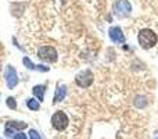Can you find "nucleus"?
I'll list each match as a JSON object with an SVG mask.
<instances>
[{"label": "nucleus", "instance_id": "obj_1", "mask_svg": "<svg viewBox=\"0 0 158 139\" xmlns=\"http://www.w3.org/2000/svg\"><path fill=\"white\" fill-rule=\"evenodd\" d=\"M137 42H139V46L144 50H150L158 43V36L150 28H143L139 31V35H137Z\"/></svg>", "mask_w": 158, "mask_h": 139}, {"label": "nucleus", "instance_id": "obj_2", "mask_svg": "<svg viewBox=\"0 0 158 139\" xmlns=\"http://www.w3.org/2000/svg\"><path fill=\"white\" fill-rule=\"evenodd\" d=\"M112 13L119 20L128 18L132 13V4L129 3V0H115L112 6Z\"/></svg>", "mask_w": 158, "mask_h": 139}, {"label": "nucleus", "instance_id": "obj_3", "mask_svg": "<svg viewBox=\"0 0 158 139\" xmlns=\"http://www.w3.org/2000/svg\"><path fill=\"white\" fill-rule=\"evenodd\" d=\"M38 59L43 63L53 64L58 60V53L56 50V47L53 46H42L38 50Z\"/></svg>", "mask_w": 158, "mask_h": 139}, {"label": "nucleus", "instance_id": "obj_4", "mask_svg": "<svg viewBox=\"0 0 158 139\" xmlns=\"http://www.w3.org/2000/svg\"><path fill=\"white\" fill-rule=\"evenodd\" d=\"M50 123H52V127L56 129V131H60L61 132V131H64V129L68 127L69 118H68V115L63 111V110H58V111H56L54 114L52 115Z\"/></svg>", "mask_w": 158, "mask_h": 139}, {"label": "nucleus", "instance_id": "obj_5", "mask_svg": "<svg viewBox=\"0 0 158 139\" xmlns=\"http://www.w3.org/2000/svg\"><path fill=\"white\" fill-rule=\"evenodd\" d=\"M93 81H94V74L87 68L82 70L81 72H78L77 76H75V84H77L79 88H89L90 85L93 84Z\"/></svg>", "mask_w": 158, "mask_h": 139}, {"label": "nucleus", "instance_id": "obj_6", "mask_svg": "<svg viewBox=\"0 0 158 139\" xmlns=\"http://www.w3.org/2000/svg\"><path fill=\"white\" fill-rule=\"evenodd\" d=\"M4 79H6V84H7V88H8V89H14V88L18 85V82H19V78H18V74H17V70L14 68L13 66H10V64L6 67Z\"/></svg>", "mask_w": 158, "mask_h": 139}, {"label": "nucleus", "instance_id": "obj_7", "mask_svg": "<svg viewBox=\"0 0 158 139\" xmlns=\"http://www.w3.org/2000/svg\"><path fill=\"white\" fill-rule=\"evenodd\" d=\"M108 36H110V39H111V42H114V43H117V45H122V43H125V41H126L122 28L118 27V25L110 27Z\"/></svg>", "mask_w": 158, "mask_h": 139}, {"label": "nucleus", "instance_id": "obj_8", "mask_svg": "<svg viewBox=\"0 0 158 139\" xmlns=\"http://www.w3.org/2000/svg\"><path fill=\"white\" fill-rule=\"evenodd\" d=\"M67 96V86L65 85H58L57 89L54 92V98H53V104H57L63 102Z\"/></svg>", "mask_w": 158, "mask_h": 139}, {"label": "nucleus", "instance_id": "obj_9", "mask_svg": "<svg viewBox=\"0 0 158 139\" xmlns=\"http://www.w3.org/2000/svg\"><path fill=\"white\" fill-rule=\"evenodd\" d=\"M46 85H35L32 88V93L39 102H43L44 100V95H46Z\"/></svg>", "mask_w": 158, "mask_h": 139}, {"label": "nucleus", "instance_id": "obj_10", "mask_svg": "<svg viewBox=\"0 0 158 139\" xmlns=\"http://www.w3.org/2000/svg\"><path fill=\"white\" fill-rule=\"evenodd\" d=\"M6 127H10V128L15 129L17 132H19V131H24L25 128H28V124L24 123V121H14V120H11V121H7V123H6Z\"/></svg>", "mask_w": 158, "mask_h": 139}, {"label": "nucleus", "instance_id": "obj_11", "mask_svg": "<svg viewBox=\"0 0 158 139\" xmlns=\"http://www.w3.org/2000/svg\"><path fill=\"white\" fill-rule=\"evenodd\" d=\"M25 104H27V107L29 110H32V111H38V110L40 109V102L36 98H28L27 100H25Z\"/></svg>", "mask_w": 158, "mask_h": 139}, {"label": "nucleus", "instance_id": "obj_12", "mask_svg": "<svg viewBox=\"0 0 158 139\" xmlns=\"http://www.w3.org/2000/svg\"><path fill=\"white\" fill-rule=\"evenodd\" d=\"M22 64L25 66V68L27 70H31V71H33V70H36V64L33 63L32 60H31L28 56H25L24 59H22Z\"/></svg>", "mask_w": 158, "mask_h": 139}, {"label": "nucleus", "instance_id": "obj_13", "mask_svg": "<svg viewBox=\"0 0 158 139\" xmlns=\"http://www.w3.org/2000/svg\"><path fill=\"white\" fill-rule=\"evenodd\" d=\"M135 104H136V107H139V109H144V107L147 106V100H146L144 96H136V98H135Z\"/></svg>", "mask_w": 158, "mask_h": 139}, {"label": "nucleus", "instance_id": "obj_14", "mask_svg": "<svg viewBox=\"0 0 158 139\" xmlns=\"http://www.w3.org/2000/svg\"><path fill=\"white\" fill-rule=\"evenodd\" d=\"M6 104H7L8 109H11V110H17V100L13 98V96H10V98L6 99Z\"/></svg>", "mask_w": 158, "mask_h": 139}, {"label": "nucleus", "instance_id": "obj_15", "mask_svg": "<svg viewBox=\"0 0 158 139\" xmlns=\"http://www.w3.org/2000/svg\"><path fill=\"white\" fill-rule=\"evenodd\" d=\"M28 138H29V139H43V138H42V135L39 134L35 128H31L29 129V132H28Z\"/></svg>", "mask_w": 158, "mask_h": 139}, {"label": "nucleus", "instance_id": "obj_16", "mask_svg": "<svg viewBox=\"0 0 158 139\" xmlns=\"http://www.w3.org/2000/svg\"><path fill=\"white\" fill-rule=\"evenodd\" d=\"M15 134H17L15 129L10 128V127H6V129H4V135H6V138H14V135H15Z\"/></svg>", "mask_w": 158, "mask_h": 139}, {"label": "nucleus", "instance_id": "obj_17", "mask_svg": "<svg viewBox=\"0 0 158 139\" xmlns=\"http://www.w3.org/2000/svg\"><path fill=\"white\" fill-rule=\"evenodd\" d=\"M36 71H40V72H47V71H50V67L44 66V64H36Z\"/></svg>", "mask_w": 158, "mask_h": 139}, {"label": "nucleus", "instance_id": "obj_18", "mask_svg": "<svg viewBox=\"0 0 158 139\" xmlns=\"http://www.w3.org/2000/svg\"><path fill=\"white\" fill-rule=\"evenodd\" d=\"M13 139H29V138H28V134H24L22 131H19V132H17V134L14 135Z\"/></svg>", "mask_w": 158, "mask_h": 139}, {"label": "nucleus", "instance_id": "obj_19", "mask_svg": "<svg viewBox=\"0 0 158 139\" xmlns=\"http://www.w3.org/2000/svg\"><path fill=\"white\" fill-rule=\"evenodd\" d=\"M154 139H158V131L156 132V134H154Z\"/></svg>", "mask_w": 158, "mask_h": 139}]
</instances>
